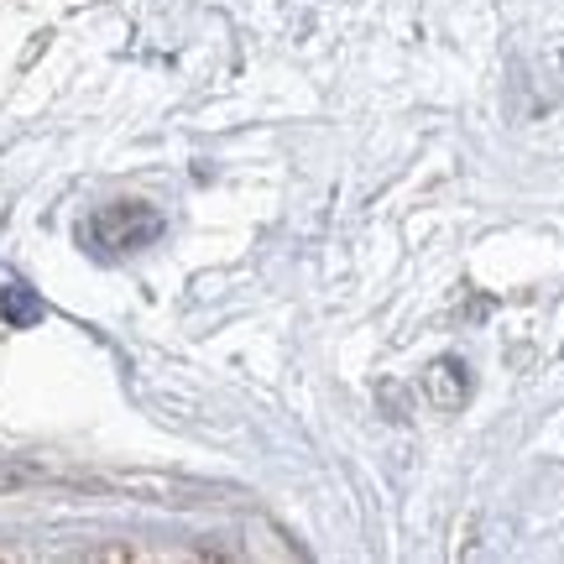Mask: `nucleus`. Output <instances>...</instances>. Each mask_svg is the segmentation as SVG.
Instances as JSON below:
<instances>
[{"label": "nucleus", "mask_w": 564, "mask_h": 564, "mask_svg": "<svg viewBox=\"0 0 564 564\" xmlns=\"http://www.w3.org/2000/svg\"><path fill=\"white\" fill-rule=\"evenodd\" d=\"M162 236V215L152 209V204H105L100 215L89 220V241H95V251H105V257H126V251H141V246H152Z\"/></svg>", "instance_id": "f257e3e1"}, {"label": "nucleus", "mask_w": 564, "mask_h": 564, "mask_svg": "<svg viewBox=\"0 0 564 564\" xmlns=\"http://www.w3.org/2000/svg\"><path fill=\"white\" fill-rule=\"evenodd\" d=\"M0 314H6L11 324H21V329H26V324H37V319H42V303L32 299L26 288H17V282H11V288H0Z\"/></svg>", "instance_id": "f03ea898"}]
</instances>
